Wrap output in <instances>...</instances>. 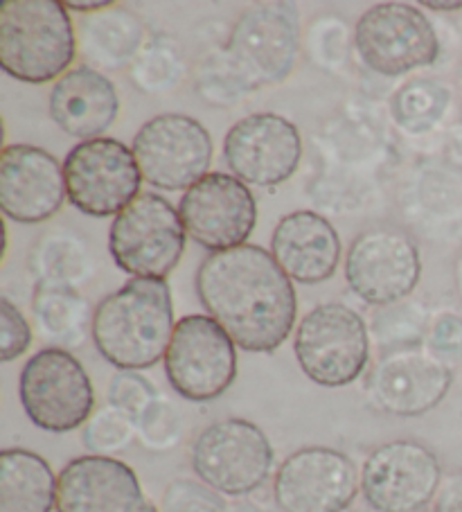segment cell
Returning a JSON list of instances; mask_svg holds the SVG:
<instances>
[{"label":"cell","instance_id":"18","mask_svg":"<svg viewBox=\"0 0 462 512\" xmlns=\"http://www.w3.org/2000/svg\"><path fill=\"white\" fill-rule=\"evenodd\" d=\"M300 158V131L278 113H253L237 120L224 138V161L230 174L253 188L287 183L296 174Z\"/></svg>","mask_w":462,"mask_h":512},{"label":"cell","instance_id":"1","mask_svg":"<svg viewBox=\"0 0 462 512\" xmlns=\"http://www.w3.org/2000/svg\"><path fill=\"white\" fill-rule=\"evenodd\" d=\"M197 296L237 348L255 355L278 350L296 325L293 280L257 244L208 253L197 269Z\"/></svg>","mask_w":462,"mask_h":512},{"label":"cell","instance_id":"38","mask_svg":"<svg viewBox=\"0 0 462 512\" xmlns=\"http://www.w3.org/2000/svg\"><path fill=\"white\" fill-rule=\"evenodd\" d=\"M64 5H66L68 12H79L82 16H88V14H97V12L109 10V7H113L115 3H113V0H100V3H97V0H91V3H79V0H68V3H64Z\"/></svg>","mask_w":462,"mask_h":512},{"label":"cell","instance_id":"40","mask_svg":"<svg viewBox=\"0 0 462 512\" xmlns=\"http://www.w3.org/2000/svg\"><path fill=\"white\" fill-rule=\"evenodd\" d=\"M138 512H161V508H158L151 499H145V503H142Z\"/></svg>","mask_w":462,"mask_h":512},{"label":"cell","instance_id":"32","mask_svg":"<svg viewBox=\"0 0 462 512\" xmlns=\"http://www.w3.org/2000/svg\"><path fill=\"white\" fill-rule=\"evenodd\" d=\"M156 386L149 382L145 375L136 373V370H120L115 373L109 384V404L131 416L136 422L158 402Z\"/></svg>","mask_w":462,"mask_h":512},{"label":"cell","instance_id":"12","mask_svg":"<svg viewBox=\"0 0 462 512\" xmlns=\"http://www.w3.org/2000/svg\"><path fill=\"white\" fill-rule=\"evenodd\" d=\"M131 149L142 181L165 192L190 190L210 174L215 156L208 129L183 113H163L147 120L133 138Z\"/></svg>","mask_w":462,"mask_h":512},{"label":"cell","instance_id":"29","mask_svg":"<svg viewBox=\"0 0 462 512\" xmlns=\"http://www.w3.org/2000/svg\"><path fill=\"white\" fill-rule=\"evenodd\" d=\"M372 337L381 352L426 341V310L422 303H395L379 307L372 316Z\"/></svg>","mask_w":462,"mask_h":512},{"label":"cell","instance_id":"41","mask_svg":"<svg viewBox=\"0 0 462 512\" xmlns=\"http://www.w3.org/2000/svg\"><path fill=\"white\" fill-rule=\"evenodd\" d=\"M460 93H462V70H460Z\"/></svg>","mask_w":462,"mask_h":512},{"label":"cell","instance_id":"22","mask_svg":"<svg viewBox=\"0 0 462 512\" xmlns=\"http://www.w3.org/2000/svg\"><path fill=\"white\" fill-rule=\"evenodd\" d=\"M120 113L115 84L100 70L75 66L50 91V118L73 138H102Z\"/></svg>","mask_w":462,"mask_h":512},{"label":"cell","instance_id":"28","mask_svg":"<svg viewBox=\"0 0 462 512\" xmlns=\"http://www.w3.org/2000/svg\"><path fill=\"white\" fill-rule=\"evenodd\" d=\"M183 77V57L172 41L151 39L133 61L131 82L142 93L170 91Z\"/></svg>","mask_w":462,"mask_h":512},{"label":"cell","instance_id":"42","mask_svg":"<svg viewBox=\"0 0 462 512\" xmlns=\"http://www.w3.org/2000/svg\"><path fill=\"white\" fill-rule=\"evenodd\" d=\"M345 512H357V510H345Z\"/></svg>","mask_w":462,"mask_h":512},{"label":"cell","instance_id":"27","mask_svg":"<svg viewBox=\"0 0 462 512\" xmlns=\"http://www.w3.org/2000/svg\"><path fill=\"white\" fill-rule=\"evenodd\" d=\"M451 93L442 82L426 77L408 79L390 97V116L408 134H426L440 125L449 109Z\"/></svg>","mask_w":462,"mask_h":512},{"label":"cell","instance_id":"33","mask_svg":"<svg viewBox=\"0 0 462 512\" xmlns=\"http://www.w3.org/2000/svg\"><path fill=\"white\" fill-rule=\"evenodd\" d=\"M161 512H228L224 497L203 481L176 479L163 492Z\"/></svg>","mask_w":462,"mask_h":512},{"label":"cell","instance_id":"21","mask_svg":"<svg viewBox=\"0 0 462 512\" xmlns=\"http://www.w3.org/2000/svg\"><path fill=\"white\" fill-rule=\"evenodd\" d=\"M341 237L330 219L314 210H293L273 228L271 255L300 285H321L341 264Z\"/></svg>","mask_w":462,"mask_h":512},{"label":"cell","instance_id":"16","mask_svg":"<svg viewBox=\"0 0 462 512\" xmlns=\"http://www.w3.org/2000/svg\"><path fill=\"white\" fill-rule=\"evenodd\" d=\"M361 490V474L348 454L332 447H302L282 461L273 497L282 512H345Z\"/></svg>","mask_w":462,"mask_h":512},{"label":"cell","instance_id":"5","mask_svg":"<svg viewBox=\"0 0 462 512\" xmlns=\"http://www.w3.org/2000/svg\"><path fill=\"white\" fill-rule=\"evenodd\" d=\"M188 231L163 194L142 192L113 219L109 253L115 267L133 278L165 280L179 267Z\"/></svg>","mask_w":462,"mask_h":512},{"label":"cell","instance_id":"7","mask_svg":"<svg viewBox=\"0 0 462 512\" xmlns=\"http://www.w3.org/2000/svg\"><path fill=\"white\" fill-rule=\"evenodd\" d=\"M25 416L50 434L84 427L95 413V386L73 352L43 348L28 359L19 377Z\"/></svg>","mask_w":462,"mask_h":512},{"label":"cell","instance_id":"8","mask_svg":"<svg viewBox=\"0 0 462 512\" xmlns=\"http://www.w3.org/2000/svg\"><path fill=\"white\" fill-rule=\"evenodd\" d=\"M354 48L372 73L402 77L429 68L440 57V39L420 7L377 3L354 25Z\"/></svg>","mask_w":462,"mask_h":512},{"label":"cell","instance_id":"36","mask_svg":"<svg viewBox=\"0 0 462 512\" xmlns=\"http://www.w3.org/2000/svg\"><path fill=\"white\" fill-rule=\"evenodd\" d=\"M426 346L451 368L462 361V319L456 314H442L426 332Z\"/></svg>","mask_w":462,"mask_h":512},{"label":"cell","instance_id":"26","mask_svg":"<svg viewBox=\"0 0 462 512\" xmlns=\"http://www.w3.org/2000/svg\"><path fill=\"white\" fill-rule=\"evenodd\" d=\"M30 267L39 282H61V285L79 287L91 278L93 255L79 235L52 231L34 242Z\"/></svg>","mask_w":462,"mask_h":512},{"label":"cell","instance_id":"15","mask_svg":"<svg viewBox=\"0 0 462 512\" xmlns=\"http://www.w3.org/2000/svg\"><path fill=\"white\" fill-rule=\"evenodd\" d=\"M420 276V249L399 228L363 231L345 255V280L350 289L375 307L402 303L420 285Z\"/></svg>","mask_w":462,"mask_h":512},{"label":"cell","instance_id":"13","mask_svg":"<svg viewBox=\"0 0 462 512\" xmlns=\"http://www.w3.org/2000/svg\"><path fill=\"white\" fill-rule=\"evenodd\" d=\"M453 382V368L424 343L381 352L366 377V395L388 416L415 418L435 409Z\"/></svg>","mask_w":462,"mask_h":512},{"label":"cell","instance_id":"23","mask_svg":"<svg viewBox=\"0 0 462 512\" xmlns=\"http://www.w3.org/2000/svg\"><path fill=\"white\" fill-rule=\"evenodd\" d=\"M79 55L86 66L95 70H120L136 61L140 50L145 48L147 25L136 12L113 7L97 14L82 16L77 23Z\"/></svg>","mask_w":462,"mask_h":512},{"label":"cell","instance_id":"34","mask_svg":"<svg viewBox=\"0 0 462 512\" xmlns=\"http://www.w3.org/2000/svg\"><path fill=\"white\" fill-rule=\"evenodd\" d=\"M140 443L154 452H167L181 438V418L174 406L158 397V402L138 422Z\"/></svg>","mask_w":462,"mask_h":512},{"label":"cell","instance_id":"11","mask_svg":"<svg viewBox=\"0 0 462 512\" xmlns=\"http://www.w3.org/2000/svg\"><path fill=\"white\" fill-rule=\"evenodd\" d=\"M64 176L68 201L88 217H118L142 194L133 149L115 138L77 143L64 158Z\"/></svg>","mask_w":462,"mask_h":512},{"label":"cell","instance_id":"37","mask_svg":"<svg viewBox=\"0 0 462 512\" xmlns=\"http://www.w3.org/2000/svg\"><path fill=\"white\" fill-rule=\"evenodd\" d=\"M433 512H462V472L449 476L440 485Z\"/></svg>","mask_w":462,"mask_h":512},{"label":"cell","instance_id":"2","mask_svg":"<svg viewBox=\"0 0 462 512\" xmlns=\"http://www.w3.org/2000/svg\"><path fill=\"white\" fill-rule=\"evenodd\" d=\"M300 50V12L296 3H257L230 30L217 70L208 66L201 95L217 88L212 104H233L242 93L282 84L296 66Z\"/></svg>","mask_w":462,"mask_h":512},{"label":"cell","instance_id":"20","mask_svg":"<svg viewBox=\"0 0 462 512\" xmlns=\"http://www.w3.org/2000/svg\"><path fill=\"white\" fill-rule=\"evenodd\" d=\"M138 474L113 456H79L59 472L57 512H138Z\"/></svg>","mask_w":462,"mask_h":512},{"label":"cell","instance_id":"3","mask_svg":"<svg viewBox=\"0 0 462 512\" xmlns=\"http://www.w3.org/2000/svg\"><path fill=\"white\" fill-rule=\"evenodd\" d=\"M167 280L131 278L95 307L93 343L118 370H147L165 359L174 334Z\"/></svg>","mask_w":462,"mask_h":512},{"label":"cell","instance_id":"35","mask_svg":"<svg viewBox=\"0 0 462 512\" xmlns=\"http://www.w3.org/2000/svg\"><path fill=\"white\" fill-rule=\"evenodd\" d=\"M32 328L23 312L10 298H0V361L10 364L19 359L32 346Z\"/></svg>","mask_w":462,"mask_h":512},{"label":"cell","instance_id":"43","mask_svg":"<svg viewBox=\"0 0 462 512\" xmlns=\"http://www.w3.org/2000/svg\"><path fill=\"white\" fill-rule=\"evenodd\" d=\"M417 512H426V510H417Z\"/></svg>","mask_w":462,"mask_h":512},{"label":"cell","instance_id":"24","mask_svg":"<svg viewBox=\"0 0 462 512\" xmlns=\"http://www.w3.org/2000/svg\"><path fill=\"white\" fill-rule=\"evenodd\" d=\"M59 476L37 452L23 447L0 454V512H52Z\"/></svg>","mask_w":462,"mask_h":512},{"label":"cell","instance_id":"4","mask_svg":"<svg viewBox=\"0 0 462 512\" xmlns=\"http://www.w3.org/2000/svg\"><path fill=\"white\" fill-rule=\"evenodd\" d=\"M79 55L77 25L59 0L0 5V66L23 84L57 82Z\"/></svg>","mask_w":462,"mask_h":512},{"label":"cell","instance_id":"25","mask_svg":"<svg viewBox=\"0 0 462 512\" xmlns=\"http://www.w3.org/2000/svg\"><path fill=\"white\" fill-rule=\"evenodd\" d=\"M32 314L37 330L52 348L75 350L93 337L95 312L77 287L61 282H37L32 298Z\"/></svg>","mask_w":462,"mask_h":512},{"label":"cell","instance_id":"9","mask_svg":"<svg viewBox=\"0 0 462 512\" xmlns=\"http://www.w3.org/2000/svg\"><path fill=\"white\" fill-rule=\"evenodd\" d=\"M275 463L271 440L251 420L226 418L201 431L192 445L199 481L226 497H244L269 481Z\"/></svg>","mask_w":462,"mask_h":512},{"label":"cell","instance_id":"17","mask_svg":"<svg viewBox=\"0 0 462 512\" xmlns=\"http://www.w3.org/2000/svg\"><path fill=\"white\" fill-rule=\"evenodd\" d=\"M179 213L190 240L210 253L244 246L257 226L255 194L224 172H210L185 190Z\"/></svg>","mask_w":462,"mask_h":512},{"label":"cell","instance_id":"14","mask_svg":"<svg viewBox=\"0 0 462 512\" xmlns=\"http://www.w3.org/2000/svg\"><path fill=\"white\" fill-rule=\"evenodd\" d=\"M442 467L431 447L402 438L379 445L361 470L363 499L375 512H417L438 497Z\"/></svg>","mask_w":462,"mask_h":512},{"label":"cell","instance_id":"10","mask_svg":"<svg viewBox=\"0 0 462 512\" xmlns=\"http://www.w3.org/2000/svg\"><path fill=\"white\" fill-rule=\"evenodd\" d=\"M165 375L183 400H217L237 379V343L212 316H183L167 348Z\"/></svg>","mask_w":462,"mask_h":512},{"label":"cell","instance_id":"19","mask_svg":"<svg viewBox=\"0 0 462 512\" xmlns=\"http://www.w3.org/2000/svg\"><path fill=\"white\" fill-rule=\"evenodd\" d=\"M68 199L64 165L46 149L7 145L0 154V210L16 224H41Z\"/></svg>","mask_w":462,"mask_h":512},{"label":"cell","instance_id":"6","mask_svg":"<svg viewBox=\"0 0 462 512\" xmlns=\"http://www.w3.org/2000/svg\"><path fill=\"white\" fill-rule=\"evenodd\" d=\"M293 352L309 379L325 388H341L366 373L370 332L359 312L343 303L316 305L302 316Z\"/></svg>","mask_w":462,"mask_h":512},{"label":"cell","instance_id":"39","mask_svg":"<svg viewBox=\"0 0 462 512\" xmlns=\"http://www.w3.org/2000/svg\"><path fill=\"white\" fill-rule=\"evenodd\" d=\"M422 7H426V10H433V12H460L462 0L460 3H433V0H426V3H422Z\"/></svg>","mask_w":462,"mask_h":512},{"label":"cell","instance_id":"30","mask_svg":"<svg viewBox=\"0 0 462 512\" xmlns=\"http://www.w3.org/2000/svg\"><path fill=\"white\" fill-rule=\"evenodd\" d=\"M138 436V422L127 413L106 404L95 409L91 420L82 429V440L88 452L95 456H113L127 449Z\"/></svg>","mask_w":462,"mask_h":512},{"label":"cell","instance_id":"31","mask_svg":"<svg viewBox=\"0 0 462 512\" xmlns=\"http://www.w3.org/2000/svg\"><path fill=\"white\" fill-rule=\"evenodd\" d=\"M307 50L318 68H341L348 59V28L334 16H321L307 34Z\"/></svg>","mask_w":462,"mask_h":512}]
</instances>
